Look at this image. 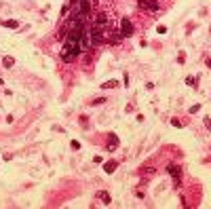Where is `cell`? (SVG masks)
<instances>
[{
  "mask_svg": "<svg viewBox=\"0 0 211 209\" xmlns=\"http://www.w3.org/2000/svg\"><path fill=\"white\" fill-rule=\"evenodd\" d=\"M104 42H106V30H99V28H93L91 25V44L99 46Z\"/></svg>",
  "mask_w": 211,
  "mask_h": 209,
  "instance_id": "1",
  "label": "cell"
},
{
  "mask_svg": "<svg viewBox=\"0 0 211 209\" xmlns=\"http://www.w3.org/2000/svg\"><path fill=\"white\" fill-rule=\"evenodd\" d=\"M120 32H122V36L125 38H129V36H133V32H135V28H133V23H131V19H127V17H120Z\"/></svg>",
  "mask_w": 211,
  "mask_h": 209,
  "instance_id": "2",
  "label": "cell"
},
{
  "mask_svg": "<svg viewBox=\"0 0 211 209\" xmlns=\"http://www.w3.org/2000/svg\"><path fill=\"white\" fill-rule=\"evenodd\" d=\"M167 173L173 178V184H175V188H180V178H182V169H180V165H167Z\"/></svg>",
  "mask_w": 211,
  "mask_h": 209,
  "instance_id": "3",
  "label": "cell"
},
{
  "mask_svg": "<svg viewBox=\"0 0 211 209\" xmlns=\"http://www.w3.org/2000/svg\"><path fill=\"white\" fill-rule=\"evenodd\" d=\"M120 146V139L116 133H108V144H106V152H114Z\"/></svg>",
  "mask_w": 211,
  "mask_h": 209,
  "instance_id": "4",
  "label": "cell"
},
{
  "mask_svg": "<svg viewBox=\"0 0 211 209\" xmlns=\"http://www.w3.org/2000/svg\"><path fill=\"white\" fill-rule=\"evenodd\" d=\"M93 28H99V30H106V25H108V15L106 13H97V15L93 17Z\"/></svg>",
  "mask_w": 211,
  "mask_h": 209,
  "instance_id": "5",
  "label": "cell"
},
{
  "mask_svg": "<svg viewBox=\"0 0 211 209\" xmlns=\"http://www.w3.org/2000/svg\"><path fill=\"white\" fill-rule=\"evenodd\" d=\"M76 57H78L76 53H74L72 49H68V46L64 44V49H61V61H64V64H72Z\"/></svg>",
  "mask_w": 211,
  "mask_h": 209,
  "instance_id": "6",
  "label": "cell"
},
{
  "mask_svg": "<svg viewBox=\"0 0 211 209\" xmlns=\"http://www.w3.org/2000/svg\"><path fill=\"white\" fill-rule=\"evenodd\" d=\"M137 6H139V9L150 11V13H156V11L160 9V6H158V2H144V0H139V2H137Z\"/></svg>",
  "mask_w": 211,
  "mask_h": 209,
  "instance_id": "7",
  "label": "cell"
},
{
  "mask_svg": "<svg viewBox=\"0 0 211 209\" xmlns=\"http://www.w3.org/2000/svg\"><path fill=\"white\" fill-rule=\"evenodd\" d=\"M116 167H118V161H108V163H104V171L108 175H112L114 171H116Z\"/></svg>",
  "mask_w": 211,
  "mask_h": 209,
  "instance_id": "8",
  "label": "cell"
},
{
  "mask_svg": "<svg viewBox=\"0 0 211 209\" xmlns=\"http://www.w3.org/2000/svg\"><path fill=\"white\" fill-rule=\"evenodd\" d=\"M122 38H125V36H122V32H120V30H114V32H110V42H112V44H118V42H122Z\"/></svg>",
  "mask_w": 211,
  "mask_h": 209,
  "instance_id": "9",
  "label": "cell"
},
{
  "mask_svg": "<svg viewBox=\"0 0 211 209\" xmlns=\"http://www.w3.org/2000/svg\"><path fill=\"white\" fill-rule=\"evenodd\" d=\"M95 197H97V199H99L104 205H110V203H112V197H110V194H108L106 190H99L97 194H95Z\"/></svg>",
  "mask_w": 211,
  "mask_h": 209,
  "instance_id": "10",
  "label": "cell"
},
{
  "mask_svg": "<svg viewBox=\"0 0 211 209\" xmlns=\"http://www.w3.org/2000/svg\"><path fill=\"white\" fill-rule=\"evenodd\" d=\"M0 25L11 28V30H17L19 28V21H17V19H6V21H4V19H0Z\"/></svg>",
  "mask_w": 211,
  "mask_h": 209,
  "instance_id": "11",
  "label": "cell"
},
{
  "mask_svg": "<svg viewBox=\"0 0 211 209\" xmlns=\"http://www.w3.org/2000/svg\"><path fill=\"white\" fill-rule=\"evenodd\" d=\"M2 66H4V68H13V66H15V57L4 55V57H2Z\"/></svg>",
  "mask_w": 211,
  "mask_h": 209,
  "instance_id": "12",
  "label": "cell"
},
{
  "mask_svg": "<svg viewBox=\"0 0 211 209\" xmlns=\"http://www.w3.org/2000/svg\"><path fill=\"white\" fill-rule=\"evenodd\" d=\"M118 85H120L118 80H108V83H104V85H101V89H116Z\"/></svg>",
  "mask_w": 211,
  "mask_h": 209,
  "instance_id": "13",
  "label": "cell"
},
{
  "mask_svg": "<svg viewBox=\"0 0 211 209\" xmlns=\"http://www.w3.org/2000/svg\"><path fill=\"white\" fill-rule=\"evenodd\" d=\"M106 102H108L106 97H95L93 102H91V106H101V104H106Z\"/></svg>",
  "mask_w": 211,
  "mask_h": 209,
  "instance_id": "14",
  "label": "cell"
},
{
  "mask_svg": "<svg viewBox=\"0 0 211 209\" xmlns=\"http://www.w3.org/2000/svg\"><path fill=\"white\" fill-rule=\"evenodd\" d=\"M186 85L192 87V89H196V78H194V76H188V78H186Z\"/></svg>",
  "mask_w": 211,
  "mask_h": 209,
  "instance_id": "15",
  "label": "cell"
},
{
  "mask_svg": "<svg viewBox=\"0 0 211 209\" xmlns=\"http://www.w3.org/2000/svg\"><path fill=\"white\" fill-rule=\"evenodd\" d=\"M171 125H173V127H178V129H182V127H184V123H182L180 118H171Z\"/></svg>",
  "mask_w": 211,
  "mask_h": 209,
  "instance_id": "16",
  "label": "cell"
},
{
  "mask_svg": "<svg viewBox=\"0 0 211 209\" xmlns=\"http://www.w3.org/2000/svg\"><path fill=\"white\" fill-rule=\"evenodd\" d=\"M199 110H201V106H199V104H194L192 108H190V114H196V112H199Z\"/></svg>",
  "mask_w": 211,
  "mask_h": 209,
  "instance_id": "17",
  "label": "cell"
},
{
  "mask_svg": "<svg viewBox=\"0 0 211 209\" xmlns=\"http://www.w3.org/2000/svg\"><path fill=\"white\" fill-rule=\"evenodd\" d=\"M156 32H158V34H165L167 28H165V25H158V28H156Z\"/></svg>",
  "mask_w": 211,
  "mask_h": 209,
  "instance_id": "18",
  "label": "cell"
},
{
  "mask_svg": "<svg viewBox=\"0 0 211 209\" xmlns=\"http://www.w3.org/2000/svg\"><path fill=\"white\" fill-rule=\"evenodd\" d=\"M135 197H137V199H144V190H139V188H137V190H135Z\"/></svg>",
  "mask_w": 211,
  "mask_h": 209,
  "instance_id": "19",
  "label": "cell"
},
{
  "mask_svg": "<svg viewBox=\"0 0 211 209\" xmlns=\"http://www.w3.org/2000/svg\"><path fill=\"white\" fill-rule=\"evenodd\" d=\"M178 61H180V64H184V61H186V53H180V57H178Z\"/></svg>",
  "mask_w": 211,
  "mask_h": 209,
  "instance_id": "20",
  "label": "cell"
},
{
  "mask_svg": "<svg viewBox=\"0 0 211 209\" xmlns=\"http://www.w3.org/2000/svg\"><path fill=\"white\" fill-rule=\"evenodd\" d=\"M205 127H207V131H211V118H205Z\"/></svg>",
  "mask_w": 211,
  "mask_h": 209,
  "instance_id": "21",
  "label": "cell"
},
{
  "mask_svg": "<svg viewBox=\"0 0 211 209\" xmlns=\"http://www.w3.org/2000/svg\"><path fill=\"white\" fill-rule=\"evenodd\" d=\"M207 68H211V57H207Z\"/></svg>",
  "mask_w": 211,
  "mask_h": 209,
  "instance_id": "22",
  "label": "cell"
},
{
  "mask_svg": "<svg viewBox=\"0 0 211 209\" xmlns=\"http://www.w3.org/2000/svg\"><path fill=\"white\" fill-rule=\"evenodd\" d=\"M144 2H158V0H144Z\"/></svg>",
  "mask_w": 211,
  "mask_h": 209,
  "instance_id": "23",
  "label": "cell"
},
{
  "mask_svg": "<svg viewBox=\"0 0 211 209\" xmlns=\"http://www.w3.org/2000/svg\"><path fill=\"white\" fill-rule=\"evenodd\" d=\"M0 85H4V83H2V78H0Z\"/></svg>",
  "mask_w": 211,
  "mask_h": 209,
  "instance_id": "24",
  "label": "cell"
}]
</instances>
